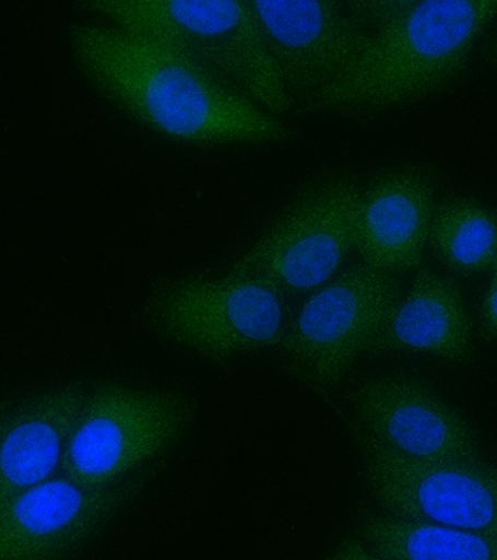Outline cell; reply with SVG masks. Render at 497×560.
Masks as SVG:
<instances>
[{
    "label": "cell",
    "instance_id": "4",
    "mask_svg": "<svg viewBox=\"0 0 497 560\" xmlns=\"http://www.w3.org/2000/svg\"><path fill=\"white\" fill-rule=\"evenodd\" d=\"M140 320L215 361L280 346L286 331L283 294L264 280L229 272L213 280H159L140 308Z\"/></svg>",
    "mask_w": 497,
    "mask_h": 560
},
{
    "label": "cell",
    "instance_id": "21",
    "mask_svg": "<svg viewBox=\"0 0 497 560\" xmlns=\"http://www.w3.org/2000/svg\"><path fill=\"white\" fill-rule=\"evenodd\" d=\"M14 404H16V400H0V411L9 410Z\"/></svg>",
    "mask_w": 497,
    "mask_h": 560
},
{
    "label": "cell",
    "instance_id": "12",
    "mask_svg": "<svg viewBox=\"0 0 497 560\" xmlns=\"http://www.w3.org/2000/svg\"><path fill=\"white\" fill-rule=\"evenodd\" d=\"M437 173L401 165L360 190L356 245L364 264L392 272L422 267L436 210Z\"/></svg>",
    "mask_w": 497,
    "mask_h": 560
},
{
    "label": "cell",
    "instance_id": "14",
    "mask_svg": "<svg viewBox=\"0 0 497 560\" xmlns=\"http://www.w3.org/2000/svg\"><path fill=\"white\" fill-rule=\"evenodd\" d=\"M474 324L454 279L419 267L411 291L368 352H428L452 363L473 360Z\"/></svg>",
    "mask_w": 497,
    "mask_h": 560
},
{
    "label": "cell",
    "instance_id": "22",
    "mask_svg": "<svg viewBox=\"0 0 497 560\" xmlns=\"http://www.w3.org/2000/svg\"><path fill=\"white\" fill-rule=\"evenodd\" d=\"M3 411H5V410H3ZM0 412H2V411H0Z\"/></svg>",
    "mask_w": 497,
    "mask_h": 560
},
{
    "label": "cell",
    "instance_id": "7",
    "mask_svg": "<svg viewBox=\"0 0 497 560\" xmlns=\"http://www.w3.org/2000/svg\"><path fill=\"white\" fill-rule=\"evenodd\" d=\"M360 189L348 176L315 184L297 198L229 275L264 280L280 293L326 285L356 245Z\"/></svg>",
    "mask_w": 497,
    "mask_h": 560
},
{
    "label": "cell",
    "instance_id": "3",
    "mask_svg": "<svg viewBox=\"0 0 497 560\" xmlns=\"http://www.w3.org/2000/svg\"><path fill=\"white\" fill-rule=\"evenodd\" d=\"M84 9L159 44L242 101L291 109L245 0H94Z\"/></svg>",
    "mask_w": 497,
    "mask_h": 560
},
{
    "label": "cell",
    "instance_id": "18",
    "mask_svg": "<svg viewBox=\"0 0 497 560\" xmlns=\"http://www.w3.org/2000/svg\"><path fill=\"white\" fill-rule=\"evenodd\" d=\"M481 331L487 340H497V268L482 300Z\"/></svg>",
    "mask_w": 497,
    "mask_h": 560
},
{
    "label": "cell",
    "instance_id": "17",
    "mask_svg": "<svg viewBox=\"0 0 497 560\" xmlns=\"http://www.w3.org/2000/svg\"><path fill=\"white\" fill-rule=\"evenodd\" d=\"M411 3L412 0H350L342 2V9L364 31L377 33L398 20Z\"/></svg>",
    "mask_w": 497,
    "mask_h": 560
},
{
    "label": "cell",
    "instance_id": "13",
    "mask_svg": "<svg viewBox=\"0 0 497 560\" xmlns=\"http://www.w3.org/2000/svg\"><path fill=\"white\" fill-rule=\"evenodd\" d=\"M86 396L66 386L0 412V504L54 478Z\"/></svg>",
    "mask_w": 497,
    "mask_h": 560
},
{
    "label": "cell",
    "instance_id": "11",
    "mask_svg": "<svg viewBox=\"0 0 497 560\" xmlns=\"http://www.w3.org/2000/svg\"><path fill=\"white\" fill-rule=\"evenodd\" d=\"M364 438L425 463L478 460L476 434L458 411L407 375H382L355 396Z\"/></svg>",
    "mask_w": 497,
    "mask_h": 560
},
{
    "label": "cell",
    "instance_id": "15",
    "mask_svg": "<svg viewBox=\"0 0 497 560\" xmlns=\"http://www.w3.org/2000/svg\"><path fill=\"white\" fill-rule=\"evenodd\" d=\"M429 245L437 259L455 275L497 268V208L466 195L437 202Z\"/></svg>",
    "mask_w": 497,
    "mask_h": 560
},
{
    "label": "cell",
    "instance_id": "5",
    "mask_svg": "<svg viewBox=\"0 0 497 560\" xmlns=\"http://www.w3.org/2000/svg\"><path fill=\"white\" fill-rule=\"evenodd\" d=\"M400 301L395 275L353 265L316 290L286 329L280 346L291 370L311 388L330 390L368 352Z\"/></svg>",
    "mask_w": 497,
    "mask_h": 560
},
{
    "label": "cell",
    "instance_id": "6",
    "mask_svg": "<svg viewBox=\"0 0 497 560\" xmlns=\"http://www.w3.org/2000/svg\"><path fill=\"white\" fill-rule=\"evenodd\" d=\"M191 412L190 400L179 394L99 385L87 394L70 431L62 474L83 488L117 485L140 463L171 447Z\"/></svg>",
    "mask_w": 497,
    "mask_h": 560
},
{
    "label": "cell",
    "instance_id": "16",
    "mask_svg": "<svg viewBox=\"0 0 497 560\" xmlns=\"http://www.w3.org/2000/svg\"><path fill=\"white\" fill-rule=\"evenodd\" d=\"M360 534L382 560H497V539L384 515H367Z\"/></svg>",
    "mask_w": 497,
    "mask_h": 560
},
{
    "label": "cell",
    "instance_id": "20",
    "mask_svg": "<svg viewBox=\"0 0 497 560\" xmlns=\"http://www.w3.org/2000/svg\"><path fill=\"white\" fill-rule=\"evenodd\" d=\"M481 50L489 66L497 70V35L496 33H485L481 38Z\"/></svg>",
    "mask_w": 497,
    "mask_h": 560
},
{
    "label": "cell",
    "instance_id": "1",
    "mask_svg": "<svg viewBox=\"0 0 497 560\" xmlns=\"http://www.w3.org/2000/svg\"><path fill=\"white\" fill-rule=\"evenodd\" d=\"M70 43L87 79L161 135L199 145L289 138L288 128L272 114L223 90L153 40L119 27L80 24L70 32Z\"/></svg>",
    "mask_w": 497,
    "mask_h": 560
},
{
    "label": "cell",
    "instance_id": "10",
    "mask_svg": "<svg viewBox=\"0 0 497 560\" xmlns=\"http://www.w3.org/2000/svg\"><path fill=\"white\" fill-rule=\"evenodd\" d=\"M157 467L109 488L51 478L0 504V560H61L83 547L157 474Z\"/></svg>",
    "mask_w": 497,
    "mask_h": 560
},
{
    "label": "cell",
    "instance_id": "19",
    "mask_svg": "<svg viewBox=\"0 0 497 560\" xmlns=\"http://www.w3.org/2000/svg\"><path fill=\"white\" fill-rule=\"evenodd\" d=\"M331 560H382L379 556L371 555L370 551L366 550L359 540L350 539L345 540L338 551L334 552Z\"/></svg>",
    "mask_w": 497,
    "mask_h": 560
},
{
    "label": "cell",
    "instance_id": "8",
    "mask_svg": "<svg viewBox=\"0 0 497 560\" xmlns=\"http://www.w3.org/2000/svg\"><path fill=\"white\" fill-rule=\"evenodd\" d=\"M366 477L393 517L497 539V469L481 460L425 463L364 438Z\"/></svg>",
    "mask_w": 497,
    "mask_h": 560
},
{
    "label": "cell",
    "instance_id": "2",
    "mask_svg": "<svg viewBox=\"0 0 497 560\" xmlns=\"http://www.w3.org/2000/svg\"><path fill=\"white\" fill-rule=\"evenodd\" d=\"M497 16V0H412L347 75L296 108L301 113H374L448 86Z\"/></svg>",
    "mask_w": 497,
    "mask_h": 560
},
{
    "label": "cell",
    "instance_id": "9",
    "mask_svg": "<svg viewBox=\"0 0 497 560\" xmlns=\"http://www.w3.org/2000/svg\"><path fill=\"white\" fill-rule=\"evenodd\" d=\"M261 43L291 106L347 75L371 33L350 20L342 2H249Z\"/></svg>",
    "mask_w": 497,
    "mask_h": 560
}]
</instances>
